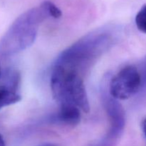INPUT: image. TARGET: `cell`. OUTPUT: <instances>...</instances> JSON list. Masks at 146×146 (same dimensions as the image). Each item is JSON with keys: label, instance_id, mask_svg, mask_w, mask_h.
<instances>
[{"label": "cell", "instance_id": "6da1fadb", "mask_svg": "<svg viewBox=\"0 0 146 146\" xmlns=\"http://www.w3.org/2000/svg\"><path fill=\"white\" fill-rule=\"evenodd\" d=\"M48 17L41 4L21 14L1 38L0 52L4 55L11 54L31 44L36 33V24Z\"/></svg>", "mask_w": 146, "mask_h": 146}, {"label": "cell", "instance_id": "7a4b0ae2", "mask_svg": "<svg viewBox=\"0 0 146 146\" xmlns=\"http://www.w3.org/2000/svg\"><path fill=\"white\" fill-rule=\"evenodd\" d=\"M51 88L59 105L70 103L84 112H89V101L84 81L75 71L56 66L51 74Z\"/></svg>", "mask_w": 146, "mask_h": 146}, {"label": "cell", "instance_id": "3957f363", "mask_svg": "<svg viewBox=\"0 0 146 146\" xmlns=\"http://www.w3.org/2000/svg\"><path fill=\"white\" fill-rule=\"evenodd\" d=\"M141 83L142 78L137 68L133 66H125L111 80L110 93L115 99H128L139 91Z\"/></svg>", "mask_w": 146, "mask_h": 146}, {"label": "cell", "instance_id": "277c9868", "mask_svg": "<svg viewBox=\"0 0 146 146\" xmlns=\"http://www.w3.org/2000/svg\"><path fill=\"white\" fill-rule=\"evenodd\" d=\"M80 110L78 107L70 103L60 104L57 118L61 123L66 125H77L81 120Z\"/></svg>", "mask_w": 146, "mask_h": 146}, {"label": "cell", "instance_id": "5b68a950", "mask_svg": "<svg viewBox=\"0 0 146 146\" xmlns=\"http://www.w3.org/2000/svg\"><path fill=\"white\" fill-rule=\"evenodd\" d=\"M21 100V96L9 86H0V109Z\"/></svg>", "mask_w": 146, "mask_h": 146}, {"label": "cell", "instance_id": "8992f818", "mask_svg": "<svg viewBox=\"0 0 146 146\" xmlns=\"http://www.w3.org/2000/svg\"><path fill=\"white\" fill-rule=\"evenodd\" d=\"M41 5L45 9L46 11L50 17L58 19L62 16V12H61V9L56 5H55L52 1L46 0L41 3Z\"/></svg>", "mask_w": 146, "mask_h": 146}, {"label": "cell", "instance_id": "52a82bcc", "mask_svg": "<svg viewBox=\"0 0 146 146\" xmlns=\"http://www.w3.org/2000/svg\"><path fill=\"white\" fill-rule=\"evenodd\" d=\"M135 24L139 31L146 34V4H144L137 13Z\"/></svg>", "mask_w": 146, "mask_h": 146}, {"label": "cell", "instance_id": "ba28073f", "mask_svg": "<svg viewBox=\"0 0 146 146\" xmlns=\"http://www.w3.org/2000/svg\"><path fill=\"white\" fill-rule=\"evenodd\" d=\"M143 133L144 134H145V136L146 138V118H145V120L143 121Z\"/></svg>", "mask_w": 146, "mask_h": 146}, {"label": "cell", "instance_id": "9c48e42d", "mask_svg": "<svg viewBox=\"0 0 146 146\" xmlns=\"http://www.w3.org/2000/svg\"><path fill=\"white\" fill-rule=\"evenodd\" d=\"M0 146H6L5 141H4V138L1 134H0Z\"/></svg>", "mask_w": 146, "mask_h": 146}, {"label": "cell", "instance_id": "30bf717a", "mask_svg": "<svg viewBox=\"0 0 146 146\" xmlns=\"http://www.w3.org/2000/svg\"><path fill=\"white\" fill-rule=\"evenodd\" d=\"M1 76V66H0V78Z\"/></svg>", "mask_w": 146, "mask_h": 146}]
</instances>
